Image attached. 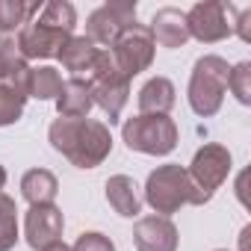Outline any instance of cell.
I'll use <instances>...</instances> for the list:
<instances>
[{
  "label": "cell",
  "instance_id": "cell-1",
  "mask_svg": "<svg viewBox=\"0 0 251 251\" xmlns=\"http://www.w3.org/2000/svg\"><path fill=\"white\" fill-rule=\"evenodd\" d=\"M48 142L77 169H98L112 154V136L103 121L95 118H53Z\"/></svg>",
  "mask_w": 251,
  "mask_h": 251
},
{
  "label": "cell",
  "instance_id": "cell-2",
  "mask_svg": "<svg viewBox=\"0 0 251 251\" xmlns=\"http://www.w3.org/2000/svg\"><path fill=\"white\" fill-rule=\"evenodd\" d=\"M145 201L151 204V210H154L157 216H166V219H169V216L177 213L180 207H186V204L204 207L210 198L201 195V192L192 186V180H189V175H186L183 166L166 163V166H157V169L148 175V180H145Z\"/></svg>",
  "mask_w": 251,
  "mask_h": 251
},
{
  "label": "cell",
  "instance_id": "cell-3",
  "mask_svg": "<svg viewBox=\"0 0 251 251\" xmlns=\"http://www.w3.org/2000/svg\"><path fill=\"white\" fill-rule=\"evenodd\" d=\"M227 74H230L227 59H222L216 53H207L192 65L186 98H189V106H192L195 115L210 118L222 109V100H225V92H227Z\"/></svg>",
  "mask_w": 251,
  "mask_h": 251
},
{
  "label": "cell",
  "instance_id": "cell-4",
  "mask_svg": "<svg viewBox=\"0 0 251 251\" xmlns=\"http://www.w3.org/2000/svg\"><path fill=\"white\" fill-rule=\"evenodd\" d=\"M121 139L136 154L166 157L177 148V124L169 115H133L124 121Z\"/></svg>",
  "mask_w": 251,
  "mask_h": 251
},
{
  "label": "cell",
  "instance_id": "cell-5",
  "mask_svg": "<svg viewBox=\"0 0 251 251\" xmlns=\"http://www.w3.org/2000/svg\"><path fill=\"white\" fill-rule=\"evenodd\" d=\"M86 80H89V86H92V100H95V106H100V109L106 112L109 124H118L121 109H124V103H127V98H130V83L118 74V68H115L109 50H103V48L98 50V56H95V62H92Z\"/></svg>",
  "mask_w": 251,
  "mask_h": 251
},
{
  "label": "cell",
  "instance_id": "cell-6",
  "mask_svg": "<svg viewBox=\"0 0 251 251\" xmlns=\"http://www.w3.org/2000/svg\"><path fill=\"white\" fill-rule=\"evenodd\" d=\"M154 48L157 45L151 39V30L145 24H133V27H127V30L115 39V45L109 48V53H112V62H115L118 74L130 83L136 74H142V71L151 68Z\"/></svg>",
  "mask_w": 251,
  "mask_h": 251
},
{
  "label": "cell",
  "instance_id": "cell-7",
  "mask_svg": "<svg viewBox=\"0 0 251 251\" xmlns=\"http://www.w3.org/2000/svg\"><path fill=\"white\" fill-rule=\"evenodd\" d=\"M233 15H236V9L230 3H222V0L195 3L186 12L189 39H198L204 45H216L222 39H230L233 36Z\"/></svg>",
  "mask_w": 251,
  "mask_h": 251
},
{
  "label": "cell",
  "instance_id": "cell-8",
  "mask_svg": "<svg viewBox=\"0 0 251 251\" xmlns=\"http://www.w3.org/2000/svg\"><path fill=\"white\" fill-rule=\"evenodd\" d=\"M133 24H136V3H130V0L103 3L86 18V39L92 45H100L103 50H109L115 45V39Z\"/></svg>",
  "mask_w": 251,
  "mask_h": 251
},
{
  "label": "cell",
  "instance_id": "cell-9",
  "mask_svg": "<svg viewBox=\"0 0 251 251\" xmlns=\"http://www.w3.org/2000/svg\"><path fill=\"white\" fill-rule=\"evenodd\" d=\"M230 169H233L230 151H227L225 145H219V142H207L204 148H198V151H195V157H192V163H189L186 175H189L192 186H195L201 195L213 198V192L227 180Z\"/></svg>",
  "mask_w": 251,
  "mask_h": 251
},
{
  "label": "cell",
  "instance_id": "cell-10",
  "mask_svg": "<svg viewBox=\"0 0 251 251\" xmlns=\"http://www.w3.org/2000/svg\"><path fill=\"white\" fill-rule=\"evenodd\" d=\"M74 33H65V30H56V27H48L42 24L39 18L27 21L21 30H18V50L21 56L30 62V59H53L59 56V50L65 48V42L71 39Z\"/></svg>",
  "mask_w": 251,
  "mask_h": 251
},
{
  "label": "cell",
  "instance_id": "cell-11",
  "mask_svg": "<svg viewBox=\"0 0 251 251\" xmlns=\"http://www.w3.org/2000/svg\"><path fill=\"white\" fill-rule=\"evenodd\" d=\"M62 230H65V216L56 204H36L24 216V236H27V245L36 251L62 239Z\"/></svg>",
  "mask_w": 251,
  "mask_h": 251
},
{
  "label": "cell",
  "instance_id": "cell-12",
  "mask_svg": "<svg viewBox=\"0 0 251 251\" xmlns=\"http://www.w3.org/2000/svg\"><path fill=\"white\" fill-rule=\"evenodd\" d=\"M177 227L166 216H145L133 227V245L139 251H177Z\"/></svg>",
  "mask_w": 251,
  "mask_h": 251
},
{
  "label": "cell",
  "instance_id": "cell-13",
  "mask_svg": "<svg viewBox=\"0 0 251 251\" xmlns=\"http://www.w3.org/2000/svg\"><path fill=\"white\" fill-rule=\"evenodd\" d=\"M148 30H151L154 45L169 48V50H177V48H183V45L189 42L186 12H180V9H175V6H163V9H157L154 18H151V24H148Z\"/></svg>",
  "mask_w": 251,
  "mask_h": 251
},
{
  "label": "cell",
  "instance_id": "cell-14",
  "mask_svg": "<svg viewBox=\"0 0 251 251\" xmlns=\"http://www.w3.org/2000/svg\"><path fill=\"white\" fill-rule=\"evenodd\" d=\"M95 100H92V86L83 77H71L62 83L56 95V112L62 118H89Z\"/></svg>",
  "mask_w": 251,
  "mask_h": 251
},
{
  "label": "cell",
  "instance_id": "cell-15",
  "mask_svg": "<svg viewBox=\"0 0 251 251\" xmlns=\"http://www.w3.org/2000/svg\"><path fill=\"white\" fill-rule=\"evenodd\" d=\"M103 189H106L109 207H112L118 216L133 219V216L142 213V195H139V186H136L133 177H127V175H112Z\"/></svg>",
  "mask_w": 251,
  "mask_h": 251
},
{
  "label": "cell",
  "instance_id": "cell-16",
  "mask_svg": "<svg viewBox=\"0 0 251 251\" xmlns=\"http://www.w3.org/2000/svg\"><path fill=\"white\" fill-rule=\"evenodd\" d=\"M175 83L169 77H151L142 89H139V115H169V109L175 106Z\"/></svg>",
  "mask_w": 251,
  "mask_h": 251
},
{
  "label": "cell",
  "instance_id": "cell-17",
  "mask_svg": "<svg viewBox=\"0 0 251 251\" xmlns=\"http://www.w3.org/2000/svg\"><path fill=\"white\" fill-rule=\"evenodd\" d=\"M56 192H59V180L48 169H30L21 177V195L30 201V207H36V204H53Z\"/></svg>",
  "mask_w": 251,
  "mask_h": 251
},
{
  "label": "cell",
  "instance_id": "cell-18",
  "mask_svg": "<svg viewBox=\"0 0 251 251\" xmlns=\"http://www.w3.org/2000/svg\"><path fill=\"white\" fill-rule=\"evenodd\" d=\"M98 45H92L86 36H71L68 42H65V48L59 50V62H62V68L65 71H71L74 77H80L83 71L89 74V68H92V62H95V56H98Z\"/></svg>",
  "mask_w": 251,
  "mask_h": 251
},
{
  "label": "cell",
  "instance_id": "cell-19",
  "mask_svg": "<svg viewBox=\"0 0 251 251\" xmlns=\"http://www.w3.org/2000/svg\"><path fill=\"white\" fill-rule=\"evenodd\" d=\"M62 74L50 65H39V68H30V83H27V98H36V100H56L59 89H62Z\"/></svg>",
  "mask_w": 251,
  "mask_h": 251
},
{
  "label": "cell",
  "instance_id": "cell-20",
  "mask_svg": "<svg viewBox=\"0 0 251 251\" xmlns=\"http://www.w3.org/2000/svg\"><path fill=\"white\" fill-rule=\"evenodd\" d=\"M42 12V3H24V0H0V36L21 30L33 15Z\"/></svg>",
  "mask_w": 251,
  "mask_h": 251
},
{
  "label": "cell",
  "instance_id": "cell-21",
  "mask_svg": "<svg viewBox=\"0 0 251 251\" xmlns=\"http://www.w3.org/2000/svg\"><path fill=\"white\" fill-rule=\"evenodd\" d=\"M36 18L42 24L65 30V33H74V27H77V12H74V6L68 3V0H50V3H42V12Z\"/></svg>",
  "mask_w": 251,
  "mask_h": 251
},
{
  "label": "cell",
  "instance_id": "cell-22",
  "mask_svg": "<svg viewBox=\"0 0 251 251\" xmlns=\"http://www.w3.org/2000/svg\"><path fill=\"white\" fill-rule=\"evenodd\" d=\"M18 242V207L15 198L0 192V251H12Z\"/></svg>",
  "mask_w": 251,
  "mask_h": 251
},
{
  "label": "cell",
  "instance_id": "cell-23",
  "mask_svg": "<svg viewBox=\"0 0 251 251\" xmlns=\"http://www.w3.org/2000/svg\"><path fill=\"white\" fill-rule=\"evenodd\" d=\"M24 106H27V95H21V92L0 83V127L15 124L24 115Z\"/></svg>",
  "mask_w": 251,
  "mask_h": 251
},
{
  "label": "cell",
  "instance_id": "cell-24",
  "mask_svg": "<svg viewBox=\"0 0 251 251\" xmlns=\"http://www.w3.org/2000/svg\"><path fill=\"white\" fill-rule=\"evenodd\" d=\"M227 89L233 92V98L239 103H251V62H236L230 65V74H227Z\"/></svg>",
  "mask_w": 251,
  "mask_h": 251
},
{
  "label": "cell",
  "instance_id": "cell-25",
  "mask_svg": "<svg viewBox=\"0 0 251 251\" xmlns=\"http://www.w3.org/2000/svg\"><path fill=\"white\" fill-rule=\"evenodd\" d=\"M71 251H115V245H112L109 236H103L98 230H86V233L77 236V242L71 245Z\"/></svg>",
  "mask_w": 251,
  "mask_h": 251
},
{
  "label": "cell",
  "instance_id": "cell-26",
  "mask_svg": "<svg viewBox=\"0 0 251 251\" xmlns=\"http://www.w3.org/2000/svg\"><path fill=\"white\" fill-rule=\"evenodd\" d=\"M236 21H233V33L242 39V42H251V30H248V21H251V9H236V15H233Z\"/></svg>",
  "mask_w": 251,
  "mask_h": 251
},
{
  "label": "cell",
  "instance_id": "cell-27",
  "mask_svg": "<svg viewBox=\"0 0 251 251\" xmlns=\"http://www.w3.org/2000/svg\"><path fill=\"white\" fill-rule=\"evenodd\" d=\"M42 251H71V245H68V242H62V239H56V242H50V245H45Z\"/></svg>",
  "mask_w": 251,
  "mask_h": 251
},
{
  "label": "cell",
  "instance_id": "cell-28",
  "mask_svg": "<svg viewBox=\"0 0 251 251\" xmlns=\"http://www.w3.org/2000/svg\"><path fill=\"white\" fill-rule=\"evenodd\" d=\"M3 186H6V169L0 166V192H3Z\"/></svg>",
  "mask_w": 251,
  "mask_h": 251
},
{
  "label": "cell",
  "instance_id": "cell-29",
  "mask_svg": "<svg viewBox=\"0 0 251 251\" xmlns=\"http://www.w3.org/2000/svg\"><path fill=\"white\" fill-rule=\"evenodd\" d=\"M216 251H225V248H216Z\"/></svg>",
  "mask_w": 251,
  "mask_h": 251
}]
</instances>
